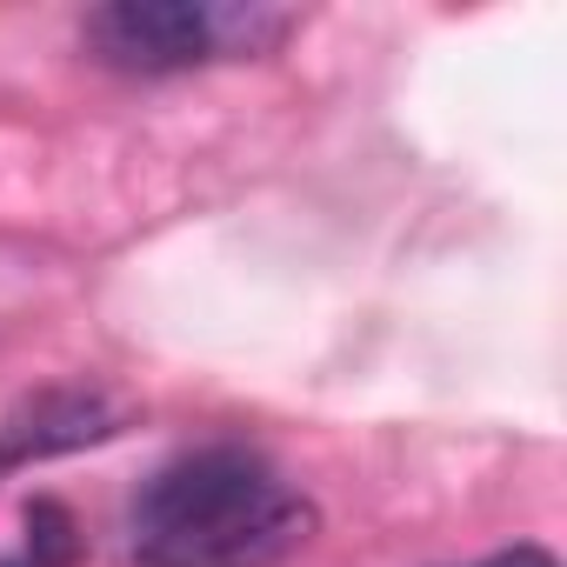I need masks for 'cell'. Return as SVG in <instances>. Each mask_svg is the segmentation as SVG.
<instances>
[{
    "label": "cell",
    "mask_w": 567,
    "mask_h": 567,
    "mask_svg": "<svg viewBox=\"0 0 567 567\" xmlns=\"http://www.w3.org/2000/svg\"><path fill=\"white\" fill-rule=\"evenodd\" d=\"M315 501L240 441L167 461L127 514L141 567H280L315 540Z\"/></svg>",
    "instance_id": "6da1fadb"
},
{
    "label": "cell",
    "mask_w": 567,
    "mask_h": 567,
    "mask_svg": "<svg viewBox=\"0 0 567 567\" xmlns=\"http://www.w3.org/2000/svg\"><path fill=\"white\" fill-rule=\"evenodd\" d=\"M301 28L295 8L267 0H114L81 21L87 61L114 74H194L220 61H260Z\"/></svg>",
    "instance_id": "7a4b0ae2"
},
{
    "label": "cell",
    "mask_w": 567,
    "mask_h": 567,
    "mask_svg": "<svg viewBox=\"0 0 567 567\" xmlns=\"http://www.w3.org/2000/svg\"><path fill=\"white\" fill-rule=\"evenodd\" d=\"M127 427V408L101 388H48L34 401H21L8 421H0V474L28 467V461H54L94 441H114Z\"/></svg>",
    "instance_id": "3957f363"
},
{
    "label": "cell",
    "mask_w": 567,
    "mask_h": 567,
    "mask_svg": "<svg viewBox=\"0 0 567 567\" xmlns=\"http://www.w3.org/2000/svg\"><path fill=\"white\" fill-rule=\"evenodd\" d=\"M0 567H81V527L61 501L28 507V534L14 554H0Z\"/></svg>",
    "instance_id": "277c9868"
},
{
    "label": "cell",
    "mask_w": 567,
    "mask_h": 567,
    "mask_svg": "<svg viewBox=\"0 0 567 567\" xmlns=\"http://www.w3.org/2000/svg\"><path fill=\"white\" fill-rule=\"evenodd\" d=\"M474 567H560L547 547H534V540H520V547H501V554H487V560H474Z\"/></svg>",
    "instance_id": "5b68a950"
}]
</instances>
